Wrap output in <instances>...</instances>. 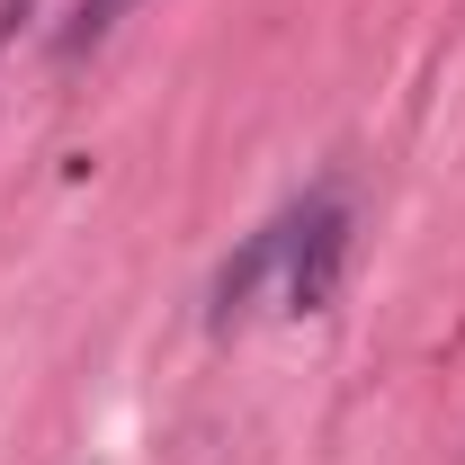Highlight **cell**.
Here are the masks:
<instances>
[{
	"instance_id": "cell-1",
	"label": "cell",
	"mask_w": 465,
	"mask_h": 465,
	"mask_svg": "<svg viewBox=\"0 0 465 465\" xmlns=\"http://www.w3.org/2000/svg\"><path fill=\"white\" fill-rule=\"evenodd\" d=\"M341 260H349V206L322 188V197H304V215H287V304L295 313H322L331 304Z\"/></svg>"
},
{
	"instance_id": "cell-2",
	"label": "cell",
	"mask_w": 465,
	"mask_h": 465,
	"mask_svg": "<svg viewBox=\"0 0 465 465\" xmlns=\"http://www.w3.org/2000/svg\"><path fill=\"white\" fill-rule=\"evenodd\" d=\"M125 9H134V0H81V9H72V27L54 36V54H63V63H81L90 45H108V27L125 18Z\"/></svg>"
}]
</instances>
